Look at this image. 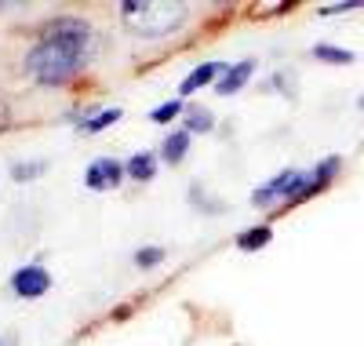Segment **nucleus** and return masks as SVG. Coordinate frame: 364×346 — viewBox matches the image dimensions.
Here are the masks:
<instances>
[{"instance_id":"obj_3","label":"nucleus","mask_w":364,"mask_h":346,"mask_svg":"<svg viewBox=\"0 0 364 346\" xmlns=\"http://www.w3.org/2000/svg\"><path fill=\"white\" fill-rule=\"evenodd\" d=\"M306 182H310V175H302V172H295V168H284L277 179H269L266 186H259V190L252 194V204H255V208L273 204V201L295 204V201L302 197V190H306Z\"/></svg>"},{"instance_id":"obj_13","label":"nucleus","mask_w":364,"mask_h":346,"mask_svg":"<svg viewBox=\"0 0 364 346\" xmlns=\"http://www.w3.org/2000/svg\"><path fill=\"white\" fill-rule=\"evenodd\" d=\"M164 256H168L164 248H139V251H135V266H142V270H146V266H161Z\"/></svg>"},{"instance_id":"obj_14","label":"nucleus","mask_w":364,"mask_h":346,"mask_svg":"<svg viewBox=\"0 0 364 346\" xmlns=\"http://www.w3.org/2000/svg\"><path fill=\"white\" fill-rule=\"evenodd\" d=\"M178 113H186V106H182L178 99H171V103H164V106H157L154 113H149V117H154L157 124H168V120H175Z\"/></svg>"},{"instance_id":"obj_8","label":"nucleus","mask_w":364,"mask_h":346,"mask_svg":"<svg viewBox=\"0 0 364 346\" xmlns=\"http://www.w3.org/2000/svg\"><path fill=\"white\" fill-rule=\"evenodd\" d=\"M186 153H190V132H186V128L175 132V135H168V139H164V146H161V157H164L168 164H178Z\"/></svg>"},{"instance_id":"obj_4","label":"nucleus","mask_w":364,"mask_h":346,"mask_svg":"<svg viewBox=\"0 0 364 346\" xmlns=\"http://www.w3.org/2000/svg\"><path fill=\"white\" fill-rule=\"evenodd\" d=\"M128 168L113 161V157H99V161H91L87 172H84V186L87 190H117L120 182H124Z\"/></svg>"},{"instance_id":"obj_9","label":"nucleus","mask_w":364,"mask_h":346,"mask_svg":"<svg viewBox=\"0 0 364 346\" xmlns=\"http://www.w3.org/2000/svg\"><path fill=\"white\" fill-rule=\"evenodd\" d=\"M124 168H128V175H132V179H139V182L154 179V175H157V153H135Z\"/></svg>"},{"instance_id":"obj_17","label":"nucleus","mask_w":364,"mask_h":346,"mask_svg":"<svg viewBox=\"0 0 364 346\" xmlns=\"http://www.w3.org/2000/svg\"><path fill=\"white\" fill-rule=\"evenodd\" d=\"M0 346H15V339H8V335H0Z\"/></svg>"},{"instance_id":"obj_6","label":"nucleus","mask_w":364,"mask_h":346,"mask_svg":"<svg viewBox=\"0 0 364 346\" xmlns=\"http://www.w3.org/2000/svg\"><path fill=\"white\" fill-rule=\"evenodd\" d=\"M252 73H255V58H245V62H237V66H230L226 70V80H219L215 84V91L219 95H233V91H240L248 80H252Z\"/></svg>"},{"instance_id":"obj_12","label":"nucleus","mask_w":364,"mask_h":346,"mask_svg":"<svg viewBox=\"0 0 364 346\" xmlns=\"http://www.w3.org/2000/svg\"><path fill=\"white\" fill-rule=\"evenodd\" d=\"M113 120H120V110H102L99 117H80L77 124H80V132H87V135H91V132H102V128H109Z\"/></svg>"},{"instance_id":"obj_2","label":"nucleus","mask_w":364,"mask_h":346,"mask_svg":"<svg viewBox=\"0 0 364 346\" xmlns=\"http://www.w3.org/2000/svg\"><path fill=\"white\" fill-rule=\"evenodd\" d=\"M120 19L135 37H168L186 26V4H164V0H128L120 4Z\"/></svg>"},{"instance_id":"obj_1","label":"nucleus","mask_w":364,"mask_h":346,"mask_svg":"<svg viewBox=\"0 0 364 346\" xmlns=\"http://www.w3.org/2000/svg\"><path fill=\"white\" fill-rule=\"evenodd\" d=\"M87 44H91V26L84 19H55L44 26V33L37 37V44L26 55V70L33 73L37 84L44 88H58L66 84L87 58Z\"/></svg>"},{"instance_id":"obj_5","label":"nucleus","mask_w":364,"mask_h":346,"mask_svg":"<svg viewBox=\"0 0 364 346\" xmlns=\"http://www.w3.org/2000/svg\"><path fill=\"white\" fill-rule=\"evenodd\" d=\"M48 288H51V273L44 266H22L11 277V292L22 299H41V295H48Z\"/></svg>"},{"instance_id":"obj_7","label":"nucleus","mask_w":364,"mask_h":346,"mask_svg":"<svg viewBox=\"0 0 364 346\" xmlns=\"http://www.w3.org/2000/svg\"><path fill=\"white\" fill-rule=\"evenodd\" d=\"M223 73V66H219V62H204V66H197L186 80H182V95H193V91H200L204 84H211V77H219Z\"/></svg>"},{"instance_id":"obj_10","label":"nucleus","mask_w":364,"mask_h":346,"mask_svg":"<svg viewBox=\"0 0 364 346\" xmlns=\"http://www.w3.org/2000/svg\"><path fill=\"white\" fill-rule=\"evenodd\" d=\"M314 58L328 62V66H350V62H353V51L336 48V44H317V48H314Z\"/></svg>"},{"instance_id":"obj_15","label":"nucleus","mask_w":364,"mask_h":346,"mask_svg":"<svg viewBox=\"0 0 364 346\" xmlns=\"http://www.w3.org/2000/svg\"><path fill=\"white\" fill-rule=\"evenodd\" d=\"M211 113H200V110H186V132H208L211 128Z\"/></svg>"},{"instance_id":"obj_16","label":"nucleus","mask_w":364,"mask_h":346,"mask_svg":"<svg viewBox=\"0 0 364 346\" xmlns=\"http://www.w3.org/2000/svg\"><path fill=\"white\" fill-rule=\"evenodd\" d=\"M37 175H44V164H41V161H33V164H15V168H11V179H15V182L37 179Z\"/></svg>"},{"instance_id":"obj_18","label":"nucleus","mask_w":364,"mask_h":346,"mask_svg":"<svg viewBox=\"0 0 364 346\" xmlns=\"http://www.w3.org/2000/svg\"><path fill=\"white\" fill-rule=\"evenodd\" d=\"M357 106H360V110H364V95H360V99H357Z\"/></svg>"},{"instance_id":"obj_11","label":"nucleus","mask_w":364,"mask_h":346,"mask_svg":"<svg viewBox=\"0 0 364 346\" xmlns=\"http://www.w3.org/2000/svg\"><path fill=\"white\" fill-rule=\"evenodd\" d=\"M269 241H273V230H269V226H255V230H248V234L237 237V248H240V251H259V248H266Z\"/></svg>"}]
</instances>
